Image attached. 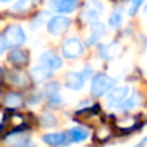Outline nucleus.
<instances>
[{"mask_svg":"<svg viewBox=\"0 0 147 147\" xmlns=\"http://www.w3.org/2000/svg\"><path fill=\"white\" fill-rule=\"evenodd\" d=\"M116 84V80L106 74H97L90 83V92L93 96L102 97L109 93Z\"/></svg>","mask_w":147,"mask_h":147,"instance_id":"obj_1","label":"nucleus"},{"mask_svg":"<svg viewBox=\"0 0 147 147\" xmlns=\"http://www.w3.org/2000/svg\"><path fill=\"white\" fill-rule=\"evenodd\" d=\"M4 40H5L7 47H10V48L20 47L26 41L25 31H23V28L18 25H10L9 27L5 30Z\"/></svg>","mask_w":147,"mask_h":147,"instance_id":"obj_2","label":"nucleus"},{"mask_svg":"<svg viewBox=\"0 0 147 147\" xmlns=\"http://www.w3.org/2000/svg\"><path fill=\"white\" fill-rule=\"evenodd\" d=\"M84 53V45L78 38H70L62 44V54L66 58H79Z\"/></svg>","mask_w":147,"mask_h":147,"instance_id":"obj_3","label":"nucleus"},{"mask_svg":"<svg viewBox=\"0 0 147 147\" xmlns=\"http://www.w3.org/2000/svg\"><path fill=\"white\" fill-rule=\"evenodd\" d=\"M103 12V7L99 1H89L85 4L84 10L81 13V17L85 22H98L99 16Z\"/></svg>","mask_w":147,"mask_h":147,"instance_id":"obj_4","label":"nucleus"},{"mask_svg":"<svg viewBox=\"0 0 147 147\" xmlns=\"http://www.w3.org/2000/svg\"><path fill=\"white\" fill-rule=\"evenodd\" d=\"M70 23V18L65 16H54L48 21V31L53 35H61L69 28Z\"/></svg>","mask_w":147,"mask_h":147,"instance_id":"obj_5","label":"nucleus"},{"mask_svg":"<svg viewBox=\"0 0 147 147\" xmlns=\"http://www.w3.org/2000/svg\"><path fill=\"white\" fill-rule=\"evenodd\" d=\"M128 94H129V88H128V86H119V88L111 90L106 98L107 106L109 107H119L120 105L125 101Z\"/></svg>","mask_w":147,"mask_h":147,"instance_id":"obj_6","label":"nucleus"},{"mask_svg":"<svg viewBox=\"0 0 147 147\" xmlns=\"http://www.w3.org/2000/svg\"><path fill=\"white\" fill-rule=\"evenodd\" d=\"M45 97L48 98V102L52 107H59L62 105V97L59 94V84L53 81L49 83L44 89Z\"/></svg>","mask_w":147,"mask_h":147,"instance_id":"obj_7","label":"nucleus"},{"mask_svg":"<svg viewBox=\"0 0 147 147\" xmlns=\"http://www.w3.org/2000/svg\"><path fill=\"white\" fill-rule=\"evenodd\" d=\"M39 65L49 69L51 71H53V70H58L59 67H62V61L54 52L49 51L40 56V58H39Z\"/></svg>","mask_w":147,"mask_h":147,"instance_id":"obj_8","label":"nucleus"},{"mask_svg":"<svg viewBox=\"0 0 147 147\" xmlns=\"http://www.w3.org/2000/svg\"><path fill=\"white\" fill-rule=\"evenodd\" d=\"M43 141L49 146L59 147V146H66L69 141V136L66 133H49L43 137Z\"/></svg>","mask_w":147,"mask_h":147,"instance_id":"obj_9","label":"nucleus"},{"mask_svg":"<svg viewBox=\"0 0 147 147\" xmlns=\"http://www.w3.org/2000/svg\"><path fill=\"white\" fill-rule=\"evenodd\" d=\"M84 81H85V79L83 78L81 72L70 71V72H67V75H66V81H65V84H66V86L69 89L79 90V89H81L84 86Z\"/></svg>","mask_w":147,"mask_h":147,"instance_id":"obj_10","label":"nucleus"},{"mask_svg":"<svg viewBox=\"0 0 147 147\" xmlns=\"http://www.w3.org/2000/svg\"><path fill=\"white\" fill-rule=\"evenodd\" d=\"M105 32H106V27H105V25L102 22L92 23L90 35L86 39V45H93V44H96L97 41L105 35Z\"/></svg>","mask_w":147,"mask_h":147,"instance_id":"obj_11","label":"nucleus"},{"mask_svg":"<svg viewBox=\"0 0 147 147\" xmlns=\"http://www.w3.org/2000/svg\"><path fill=\"white\" fill-rule=\"evenodd\" d=\"M120 52V44L114 41L110 44H103L99 45V56L105 59H112L119 54Z\"/></svg>","mask_w":147,"mask_h":147,"instance_id":"obj_12","label":"nucleus"},{"mask_svg":"<svg viewBox=\"0 0 147 147\" xmlns=\"http://www.w3.org/2000/svg\"><path fill=\"white\" fill-rule=\"evenodd\" d=\"M8 61L16 66H25L28 62V54L21 49H13L8 54Z\"/></svg>","mask_w":147,"mask_h":147,"instance_id":"obj_13","label":"nucleus"},{"mask_svg":"<svg viewBox=\"0 0 147 147\" xmlns=\"http://www.w3.org/2000/svg\"><path fill=\"white\" fill-rule=\"evenodd\" d=\"M30 75H31V79H32L35 83H41V81L47 80L48 78H51L52 71L49 69H47V67L39 65V66H35L31 69Z\"/></svg>","mask_w":147,"mask_h":147,"instance_id":"obj_14","label":"nucleus"},{"mask_svg":"<svg viewBox=\"0 0 147 147\" xmlns=\"http://www.w3.org/2000/svg\"><path fill=\"white\" fill-rule=\"evenodd\" d=\"M69 141L70 142H83L89 137V132L81 127H75L69 130Z\"/></svg>","mask_w":147,"mask_h":147,"instance_id":"obj_15","label":"nucleus"},{"mask_svg":"<svg viewBox=\"0 0 147 147\" xmlns=\"http://www.w3.org/2000/svg\"><path fill=\"white\" fill-rule=\"evenodd\" d=\"M53 7L54 10H57L58 13H71L78 7V1H75V0H61V1L53 3Z\"/></svg>","mask_w":147,"mask_h":147,"instance_id":"obj_16","label":"nucleus"},{"mask_svg":"<svg viewBox=\"0 0 147 147\" xmlns=\"http://www.w3.org/2000/svg\"><path fill=\"white\" fill-rule=\"evenodd\" d=\"M23 103L22 97L17 93H8L4 98V105L9 109H18Z\"/></svg>","mask_w":147,"mask_h":147,"instance_id":"obj_17","label":"nucleus"},{"mask_svg":"<svg viewBox=\"0 0 147 147\" xmlns=\"http://www.w3.org/2000/svg\"><path fill=\"white\" fill-rule=\"evenodd\" d=\"M10 81H12L14 85L26 86L28 83V78L22 71H16V72L12 74V76H10Z\"/></svg>","mask_w":147,"mask_h":147,"instance_id":"obj_18","label":"nucleus"},{"mask_svg":"<svg viewBox=\"0 0 147 147\" xmlns=\"http://www.w3.org/2000/svg\"><path fill=\"white\" fill-rule=\"evenodd\" d=\"M138 105H140V98H138V96L136 94V96H132V97H130L129 99L124 101L119 107H117V109L124 110V111H129V110H132V109H134V107H137Z\"/></svg>","mask_w":147,"mask_h":147,"instance_id":"obj_19","label":"nucleus"},{"mask_svg":"<svg viewBox=\"0 0 147 147\" xmlns=\"http://www.w3.org/2000/svg\"><path fill=\"white\" fill-rule=\"evenodd\" d=\"M123 22V16L120 10H114L109 18V25L114 28H117Z\"/></svg>","mask_w":147,"mask_h":147,"instance_id":"obj_20","label":"nucleus"},{"mask_svg":"<svg viewBox=\"0 0 147 147\" xmlns=\"http://www.w3.org/2000/svg\"><path fill=\"white\" fill-rule=\"evenodd\" d=\"M40 123L43 124V127H54L57 123V119L51 112H43V115L40 117Z\"/></svg>","mask_w":147,"mask_h":147,"instance_id":"obj_21","label":"nucleus"},{"mask_svg":"<svg viewBox=\"0 0 147 147\" xmlns=\"http://www.w3.org/2000/svg\"><path fill=\"white\" fill-rule=\"evenodd\" d=\"M27 5H28V1H23V0H21V1H17L14 5H13V9L14 10H23Z\"/></svg>","mask_w":147,"mask_h":147,"instance_id":"obj_22","label":"nucleus"},{"mask_svg":"<svg viewBox=\"0 0 147 147\" xmlns=\"http://www.w3.org/2000/svg\"><path fill=\"white\" fill-rule=\"evenodd\" d=\"M16 147H34V143L31 141H28L27 138H23L16 145Z\"/></svg>","mask_w":147,"mask_h":147,"instance_id":"obj_23","label":"nucleus"},{"mask_svg":"<svg viewBox=\"0 0 147 147\" xmlns=\"http://www.w3.org/2000/svg\"><path fill=\"white\" fill-rule=\"evenodd\" d=\"M141 4H142V1H133V3H132V8L129 9V13H130V14H132V16L134 14V13L137 12V9L140 8Z\"/></svg>","mask_w":147,"mask_h":147,"instance_id":"obj_24","label":"nucleus"},{"mask_svg":"<svg viewBox=\"0 0 147 147\" xmlns=\"http://www.w3.org/2000/svg\"><path fill=\"white\" fill-rule=\"evenodd\" d=\"M92 72H93V70H92V67H85V69L81 71V75H83V78L85 79H89L90 78V75H92Z\"/></svg>","mask_w":147,"mask_h":147,"instance_id":"obj_25","label":"nucleus"},{"mask_svg":"<svg viewBox=\"0 0 147 147\" xmlns=\"http://www.w3.org/2000/svg\"><path fill=\"white\" fill-rule=\"evenodd\" d=\"M7 48H8V47H7V44H5L4 36H0V54H1Z\"/></svg>","mask_w":147,"mask_h":147,"instance_id":"obj_26","label":"nucleus"},{"mask_svg":"<svg viewBox=\"0 0 147 147\" xmlns=\"http://www.w3.org/2000/svg\"><path fill=\"white\" fill-rule=\"evenodd\" d=\"M0 75H1V69H0Z\"/></svg>","mask_w":147,"mask_h":147,"instance_id":"obj_27","label":"nucleus"}]
</instances>
